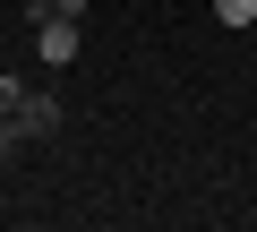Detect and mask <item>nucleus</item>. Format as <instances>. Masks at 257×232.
I'll return each mask as SVG.
<instances>
[{"label": "nucleus", "mask_w": 257, "mask_h": 232, "mask_svg": "<svg viewBox=\"0 0 257 232\" xmlns=\"http://www.w3.org/2000/svg\"><path fill=\"white\" fill-rule=\"evenodd\" d=\"M60 129V95H18L9 112H0V155H18V146H35V138H52Z\"/></svg>", "instance_id": "obj_1"}, {"label": "nucleus", "mask_w": 257, "mask_h": 232, "mask_svg": "<svg viewBox=\"0 0 257 232\" xmlns=\"http://www.w3.org/2000/svg\"><path fill=\"white\" fill-rule=\"evenodd\" d=\"M35 52H43V69H69V60H77V18H52V9H43V18H35Z\"/></svg>", "instance_id": "obj_2"}, {"label": "nucleus", "mask_w": 257, "mask_h": 232, "mask_svg": "<svg viewBox=\"0 0 257 232\" xmlns=\"http://www.w3.org/2000/svg\"><path fill=\"white\" fill-rule=\"evenodd\" d=\"M214 18H223V26H248V18H257V0H214Z\"/></svg>", "instance_id": "obj_3"}, {"label": "nucleus", "mask_w": 257, "mask_h": 232, "mask_svg": "<svg viewBox=\"0 0 257 232\" xmlns=\"http://www.w3.org/2000/svg\"><path fill=\"white\" fill-rule=\"evenodd\" d=\"M43 9H52V18H86L94 0H35V18H43Z\"/></svg>", "instance_id": "obj_4"}, {"label": "nucleus", "mask_w": 257, "mask_h": 232, "mask_svg": "<svg viewBox=\"0 0 257 232\" xmlns=\"http://www.w3.org/2000/svg\"><path fill=\"white\" fill-rule=\"evenodd\" d=\"M18 95H26V78H0V112H9V103H18Z\"/></svg>", "instance_id": "obj_5"}]
</instances>
